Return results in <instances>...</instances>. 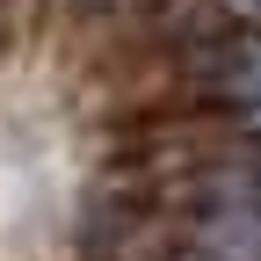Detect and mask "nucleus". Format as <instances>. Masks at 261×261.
Instances as JSON below:
<instances>
[{
    "label": "nucleus",
    "mask_w": 261,
    "mask_h": 261,
    "mask_svg": "<svg viewBox=\"0 0 261 261\" xmlns=\"http://www.w3.org/2000/svg\"><path fill=\"white\" fill-rule=\"evenodd\" d=\"M240 8H254V15H261V0H240Z\"/></svg>",
    "instance_id": "f03ea898"
},
{
    "label": "nucleus",
    "mask_w": 261,
    "mask_h": 261,
    "mask_svg": "<svg viewBox=\"0 0 261 261\" xmlns=\"http://www.w3.org/2000/svg\"><path fill=\"white\" fill-rule=\"evenodd\" d=\"M218 80H225V94L247 109V116H261V37H232L218 51Z\"/></svg>",
    "instance_id": "f257e3e1"
}]
</instances>
